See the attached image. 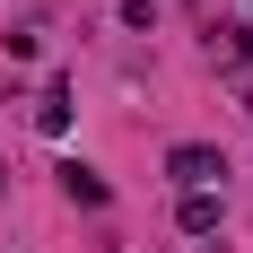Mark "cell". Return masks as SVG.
Listing matches in <instances>:
<instances>
[{
  "label": "cell",
  "instance_id": "cell-1",
  "mask_svg": "<svg viewBox=\"0 0 253 253\" xmlns=\"http://www.w3.org/2000/svg\"><path fill=\"white\" fill-rule=\"evenodd\" d=\"M166 175H175L183 192H218V175H227V157L210 149V140H183V149H166Z\"/></svg>",
  "mask_w": 253,
  "mask_h": 253
},
{
  "label": "cell",
  "instance_id": "cell-2",
  "mask_svg": "<svg viewBox=\"0 0 253 253\" xmlns=\"http://www.w3.org/2000/svg\"><path fill=\"white\" fill-rule=\"evenodd\" d=\"M61 192H70V201H87V210H96V201H105V175H96V166H79V157H70V166H61Z\"/></svg>",
  "mask_w": 253,
  "mask_h": 253
},
{
  "label": "cell",
  "instance_id": "cell-3",
  "mask_svg": "<svg viewBox=\"0 0 253 253\" xmlns=\"http://www.w3.org/2000/svg\"><path fill=\"white\" fill-rule=\"evenodd\" d=\"M35 123H44L52 140H61V131H70V87H61V79H52V87H44V105H35Z\"/></svg>",
  "mask_w": 253,
  "mask_h": 253
},
{
  "label": "cell",
  "instance_id": "cell-4",
  "mask_svg": "<svg viewBox=\"0 0 253 253\" xmlns=\"http://www.w3.org/2000/svg\"><path fill=\"white\" fill-rule=\"evenodd\" d=\"M218 227V192H183V236H210Z\"/></svg>",
  "mask_w": 253,
  "mask_h": 253
},
{
  "label": "cell",
  "instance_id": "cell-5",
  "mask_svg": "<svg viewBox=\"0 0 253 253\" xmlns=\"http://www.w3.org/2000/svg\"><path fill=\"white\" fill-rule=\"evenodd\" d=\"M218 35H227V52H236V61H253V26H245V18H236V26H218Z\"/></svg>",
  "mask_w": 253,
  "mask_h": 253
},
{
  "label": "cell",
  "instance_id": "cell-6",
  "mask_svg": "<svg viewBox=\"0 0 253 253\" xmlns=\"http://www.w3.org/2000/svg\"><path fill=\"white\" fill-rule=\"evenodd\" d=\"M245 105H253V96H245Z\"/></svg>",
  "mask_w": 253,
  "mask_h": 253
}]
</instances>
